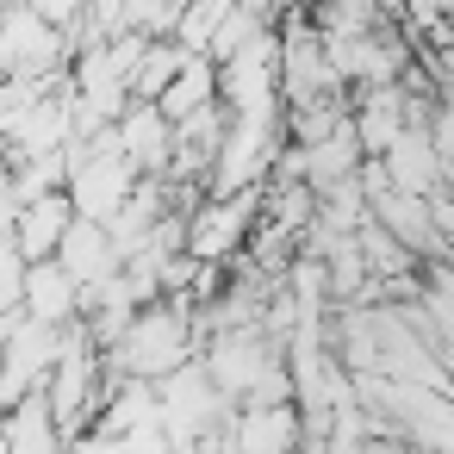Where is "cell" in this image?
Segmentation results:
<instances>
[{"instance_id":"cell-1","label":"cell","mask_w":454,"mask_h":454,"mask_svg":"<svg viewBox=\"0 0 454 454\" xmlns=\"http://www.w3.org/2000/svg\"><path fill=\"white\" fill-rule=\"evenodd\" d=\"M69 224H75L69 193H38V200H26V206H13L7 243H13V255H20L26 268H38V262H57V243H63Z\"/></svg>"},{"instance_id":"cell-2","label":"cell","mask_w":454,"mask_h":454,"mask_svg":"<svg viewBox=\"0 0 454 454\" xmlns=\"http://www.w3.org/2000/svg\"><path fill=\"white\" fill-rule=\"evenodd\" d=\"M75 280L57 268V262H38V268H26V293H20V317L26 324H44V330H63L69 317H75Z\"/></svg>"},{"instance_id":"cell-3","label":"cell","mask_w":454,"mask_h":454,"mask_svg":"<svg viewBox=\"0 0 454 454\" xmlns=\"http://www.w3.org/2000/svg\"><path fill=\"white\" fill-rule=\"evenodd\" d=\"M218 100V75L200 63V57H187V69L162 88V100H156V113L168 119V125H181V119H193L200 106H212Z\"/></svg>"},{"instance_id":"cell-4","label":"cell","mask_w":454,"mask_h":454,"mask_svg":"<svg viewBox=\"0 0 454 454\" xmlns=\"http://www.w3.org/2000/svg\"><path fill=\"white\" fill-rule=\"evenodd\" d=\"M20 293H26V262L13 255V243H0V324L20 317Z\"/></svg>"}]
</instances>
